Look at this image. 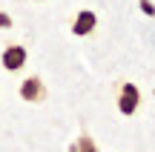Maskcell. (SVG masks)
I'll return each mask as SVG.
<instances>
[{
    "instance_id": "obj_1",
    "label": "cell",
    "mask_w": 155,
    "mask_h": 152,
    "mask_svg": "<svg viewBox=\"0 0 155 152\" xmlns=\"http://www.w3.org/2000/svg\"><path fill=\"white\" fill-rule=\"evenodd\" d=\"M20 95L26 98L29 103H38V101H43L46 89H43V83H40L38 78H29V80H23V86H20Z\"/></svg>"
},
{
    "instance_id": "obj_2",
    "label": "cell",
    "mask_w": 155,
    "mask_h": 152,
    "mask_svg": "<svg viewBox=\"0 0 155 152\" xmlns=\"http://www.w3.org/2000/svg\"><path fill=\"white\" fill-rule=\"evenodd\" d=\"M118 106H121V112H124V115H132V112H135V106H138V89H135L132 83H127V86H124Z\"/></svg>"
},
{
    "instance_id": "obj_3",
    "label": "cell",
    "mask_w": 155,
    "mask_h": 152,
    "mask_svg": "<svg viewBox=\"0 0 155 152\" xmlns=\"http://www.w3.org/2000/svg\"><path fill=\"white\" fill-rule=\"evenodd\" d=\"M23 63H26V49L23 46H9L3 52V66L6 69H20Z\"/></svg>"
},
{
    "instance_id": "obj_4",
    "label": "cell",
    "mask_w": 155,
    "mask_h": 152,
    "mask_svg": "<svg viewBox=\"0 0 155 152\" xmlns=\"http://www.w3.org/2000/svg\"><path fill=\"white\" fill-rule=\"evenodd\" d=\"M95 23H98V17H95V11H81L75 20V34H89L95 29Z\"/></svg>"
},
{
    "instance_id": "obj_5",
    "label": "cell",
    "mask_w": 155,
    "mask_h": 152,
    "mask_svg": "<svg viewBox=\"0 0 155 152\" xmlns=\"http://www.w3.org/2000/svg\"><path fill=\"white\" fill-rule=\"evenodd\" d=\"M75 152H98V147H95L89 138H81V141H78V147H75Z\"/></svg>"
},
{
    "instance_id": "obj_6",
    "label": "cell",
    "mask_w": 155,
    "mask_h": 152,
    "mask_svg": "<svg viewBox=\"0 0 155 152\" xmlns=\"http://www.w3.org/2000/svg\"><path fill=\"white\" fill-rule=\"evenodd\" d=\"M141 9H144L147 15H155V9H152V3H150V0H141Z\"/></svg>"
},
{
    "instance_id": "obj_7",
    "label": "cell",
    "mask_w": 155,
    "mask_h": 152,
    "mask_svg": "<svg viewBox=\"0 0 155 152\" xmlns=\"http://www.w3.org/2000/svg\"><path fill=\"white\" fill-rule=\"evenodd\" d=\"M0 26L9 29V26H12V17H9V15H0Z\"/></svg>"
}]
</instances>
